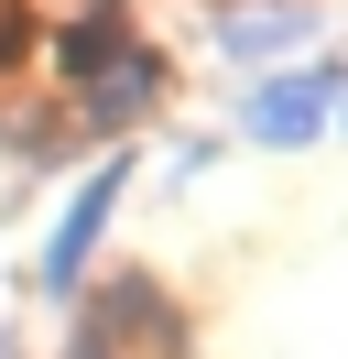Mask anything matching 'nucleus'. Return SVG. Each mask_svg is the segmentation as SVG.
Here are the masks:
<instances>
[{
	"label": "nucleus",
	"mask_w": 348,
	"mask_h": 359,
	"mask_svg": "<svg viewBox=\"0 0 348 359\" xmlns=\"http://www.w3.org/2000/svg\"><path fill=\"white\" fill-rule=\"evenodd\" d=\"M326 109H337V76H326V66H294V76H261V88H250L239 131L272 142V153H294V142H316V131H326Z\"/></svg>",
	"instance_id": "obj_1"
},
{
	"label": "nucleus",
	"mask_w": 348,
	"mask_h": 359,
	"mask_svg": "<svg viewBox=\"0 0 348 359\" xmlns=\"http://www.w3.org/2000/svg\"><path fill=\"white\" fill-rule=\"evenodd\" d=\"M120 185H130V163L109 153L98 175L65 196V218H55V240H44V283L55 294H76V272H87V250H98V229H109V207H120Z\"/></svg>",
	"instance_id": "obj_2"
},
{
	"label": "nucleus",
	"mask_w": 348,
	"mask_h": 359,
	"mask_svg": "<svg viewBox=\"0 0 348 359\" xmlns=\"http://www.w3.org/2000/svg\"><path fill=\"white\" fill-rule=\"evenodd\" d=\"M294 44H316V0H229L218 11V55L229 66H272Z\"/></svg>",
	"instance_id": "obj_3"
},
{
	"label": "nucleus",
	"mask_w": 348,
	"mask_h": 359,
	"mask_svg": "<svg viewBox=\"0 0 348 359\" xmlns=\"http://www.w3.org/2000/svg\"><path fill=\"white\" fill-rule=\"evenodd\" d=\"M87 120H98V131H130V120H152V98H163V66H152V44H120L109 55L98 76H87Z\"/></svg>",
	"instance_id": "obj_4"
},
{
	"label": "nucleus",
	"mask_w": 348,
	"mask_h": 359,
	"mask_svg": "<svg viewBox=\"0 0 348 359\" xmlns=\"http://www.w3.org/2000/svg\"><path fill=\"white\" fill-rule=\"evenodd\" d=\"M120 44H130V33H120V11H87V22H76V33H65V44H55V66H65V76H76V88H87V76H98V66H109V55H120Z\"/></svg>",
	"instance_id": "obj_5"
},
{
	"label": "nucleus",
	"mask_w": 348,
	"mask_h": 359,
	"mask_svg": "<svg viewBox=\"0 0 348 359\" xmlns=\"http://www.w3.org/2000/svg\"><path fill=\"white\" fill-rule=\"evenodd\" d=\"M76 359H98V348H76Z\"/></svg>",
	"instance_id": "obj_6"
}]
</instances>
